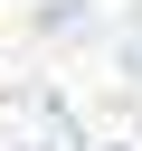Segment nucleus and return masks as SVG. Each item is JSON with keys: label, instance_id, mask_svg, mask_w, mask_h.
<instances>
[{"label": "nucleus", "instance_id": "f257e3e1", "mask_svg": "<svg viewBox=\"0 0 142 151\" xmlns=\"http://www.w3.org/2000/svg\"><path fill=\"white\" fill-rule=\"evenodd\" d=\"M0 132H9V151H66V113H57L47 94H38V104L9 94V104H0Z\"/></svg>", "mask_w": 142, "mask_h": 151}]
</instances>
